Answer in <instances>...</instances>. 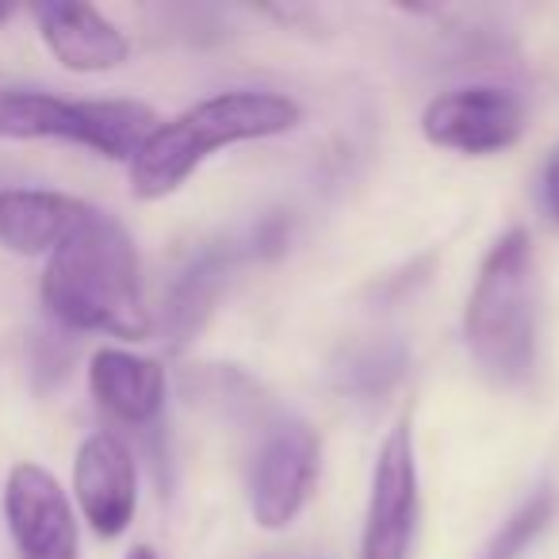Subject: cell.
Listing matches in <instances>:
<instances>
[{
  "label": "cell",
  "instance_id": "obj_1",
  "mask_svg": "<svg viewBox=\"0 0 559 559\" xmlns=\"http://www.w3.org/2000/svg\"><path fill=\"white\" fill-rule=\"evenodd\" d=\"M39 296L62 326L81 334L146 342L154 330L142 299L139 249L108 211L88 207L70 238L47 257Z\"/></svg>",
  "mask_w": 559,
  "mask_h": 559
},
{
  "label": "cell",
  "instance_id": "obj_2",
  "mask_svg": "<svg viewBox=\"0 0 559 559\" xmlns=\"http://www.w3.org/2000/svg\"><path fill=\"white\" fill-rule=\"evenodd\" d=\"M299 116H304L299 104L280 93L234 88V93L207 96V100L192 104L188 111L165 119L146 134V142L127 162L131 192L139 200H165L215 150L284 134L299 123Z\"/></svg>",
  "mask_w": 559,
  "mask_h": 559
},
{
  "label": "cell",
  "instance_id": "obj_3",
  "mask_svg": "<svg viewBox=\"0 0 559 559\" xmlns=\"http://www.w3.org/2000/svg\"><path fill=\"white\" fill-rule=\"evenodd\" d=\"M464 337L479 372L498 388H513L533 372L536 360V280L533 241L510 230L483 257L475 288L467 296Z\"/></svg>",
  "mask_w": 559,
  "mask_h": 559
},
{
  "label": "cell",
  "instance_id": "obj_4",
  "mask_svg": "<svg viewBox=\"0 0 559 559\" xmlns=\"http://www.w3.org/2000/svg\"><path fill=\"white\" fill-rule=\"evenodd\" d=\"M162 119L139 100H66L43 88H0V139L70 142L111 162H131Z\"/></svg>",
  "mask_w": 559,
  "mask_h": 559
},
{
  "label": "cell",
  "instance_id": "obj_5",
  "mask_svg": "<svg viewBox=\"0 0 559 559\" xmlns=\"http://www.w3.org/2000/svg\"><path fill=\"white\" fill-rule=\"evenodd\" d=\"M0 513L16 559H81L78 506L39 460H20L9 467Z\"/></svg>",
  "mask_w": 559,
  "mask_h": 559
},
{
  "label": "cell",
  "instance_id": "obj_6",
  "mask_svg": "<svg viewBox=\"0 0 559 559\" xmlns=\"http://www.w3.org/2000/svg\"><path fill=\"white\" fill-rule=\"evenodd\" d=\"M414 528H418V460H414L411 418H399L376 452L360 559H411Z\"/></svg>",
  "mask_w": 559,
  "mask_h": 559
},
{
  "label": "cell",
  "instance_id": "obj_7",
  "mask_svg": "<svg viewBox=\"0 0 559 559\" xmlns=\"http://www.w3.org/2000/svg\"><path fill=\"white\" fill-rule=\"evenodd\" d=\"M421 131L433 146L460 154H498L510 150L525 131V108L510 88L472 85L452 88L429 100L421 111Z\"/></svg>",
  "mask_w": 559,
  "mask_h": 559
},
{
  "label": "cell",
  "instance_id": "obj_8",
  "mask_svg": "<svg viewBox=\"0 0 559 559\" xmlns=\"http://www.w3.org/2000/svg\"><path fill=\"white\" fill-rule=\"evenodd\" d=\"M73 502L100 540H116L131 528L139 506V464L119 433H88L73 456Z\"/></svg>",
  "mask_w": 559,
  "mask_h": 559
},
{
  "label": "cell",
  "instance_id": "obj_9",
  "mask_svg": "<svg viewBox=\"0 0 559 559\" xmlns=\"http://www.w3.org/2000/svg\"><path fill=\"white\" fill-rule=\"evenodd\" d=\"M319 475V437L304 421H284L264 437L249 475V510L261 528H284L299 518Z\"/></svg>",
  "mask_w": 559,
  "mask_h": 559
},
{
  "label": "cell",
  "instance_id": "obj_10",
  "mask_svg": "<svg viewBox=\"0 0 559 559\" xmlns=\"http://www.w3.org/2000/svg\"><path fill=\"white\" fill-rule=\"evenodd\" d=\"M32 20L50 58L70 73H111L127 62V35L93 4L81 0H47L32 4Z\"/></svg>",
  "mask_w": 559,
  "mask_h": 559
},
{
  "label": "cell",
  "instance_id": "obj_11",
  "mask_svg": "<svg viewBox=\"0 0 559 559\" xmlns=\"http://www.w3.org/2000/svg\"><path fill=\"white\" fill-rule=\"evenodd\" d=\"M85 215V200L55 188H0V249L16 257H50Z\"/></svg>",
  "mask_w": 559,
  "mask_h": 559
},
{
  "label": "cell",
  "instance_id": "obj_12",
  "mask_svg": "<svg viewBox=\"0 0 559 559\" xmlns=\"http://www.w3.org/2000/svg\"><path fill=\"white\" fill-rule=\"evenodd\" d=\"M88 391L116 421L154 426L165 406V368L139 353L104 345L88 360Z\"/></svg>",
  "mask_w": 559,
  "mask_h": 559
},
{
  "label": "cell",
  "instance_id": "obj_13",
  "mask_svg": "<svg viewBox=\"0 0 559 559\" xmlns=\"http://www.w3.org/2000/svg\"><path fill=\"white\" fill-rule=\"evenodd\" d=\"M238 264V246H207L200 257L180 269V276L173 280L169 296H165V334L169 345H185L207 326V319L215 314L218 296L226 292Z\"/></svg>",
  "mask_w": 559,
  "mask_h": 559
},
{
  "label": "cell",
  "instance_id": "obj_14",
  "mask_svg": "<svg viewBox=\"0 0 559 559\" xmlns=\"http://www.w3.org/2000/svg\"><path fill=\"white\" fill-rule=\"evenodd\" d=\"M406 372V345L395 337H368L353 342L334 360V383L353 399H380L403 380Z\"/></svg>",
  "mask_w": 559,
  "mask_h": 559
},
{
  "label": "cell",
  "instance_id": "obj_15",
  "mask_svg": "<svg viewBox=\"0 0 559 559\" xmlns=\"http://www.w3.org/2000/svg\"><path fill=\"white\" fill-rule=\"evenodd\" d=\"M188 383H195V399L203 406L218 414V418H230V421H241V418H261L264 414V395L246 372L238 368H200Z\"/></svg>",
  "mask_w": 559,
  "mask_h": 559
},
{
  "label": "cell",
  "instance_id": "obj_16",
  "mask_svg": "<svg viewBox=\"0 0 559 559\" xmlns=\"http://www.w3.org/2000/svg\"><path fill=\"white\" fill-rule=\"evenodd\" d=\"M551 518H556V495H551V490H536L533 498H525V502L502 521V528L490 536L487 548L479 551V559H521V551L548 528Z\"/></svg>",
  "mask_w": 559,
  "mask_h": 559
},
{
  "label": "cell",
  "instance_id": "obj_17",
  "mask_svg": "<svg viewBox=\"0 0 559 559\" xmlns=\"http://www.w3.org/2000/svg\"><path fill=\"white\" fill-rule=\"evenodd\" d=\"M253 249L257 253H284L288 249V218L284 215H269L261 226L253 230Z\"/></svg>",
  "mask_w": 559,
  "mask_h": 559
},
{
  "label": "cell",
  "instance_id": "obj_18",
  "mask_svg": "<svg viewBox=\"0 0 559 559\" xmlns=\"http://www.w3.org/2000/svg\"><path fill=\"white\" fill-rule=\"evenodd\" d=\"M540 203L548 211V218L559 226V150H551L548 162H544L540 173Z\"/></svg>",
  "mask_w": 559,
  "mask_h": 559
},
{
  "label": "cell",
  "instance_id": "obj_19",
  "mask_svg": "<svg viewBox=\"0 0 559 559\" xmlns=\"http://www.w3.org/2000/svg\"><path fill=\"white\" fill-rule=\"evenodd\" d=\"M123 559H157V551L154 548H150V544H134V548L131 551H127V556Z\"/></svg>",
  "mask_w": 559,
  "mask_h": 559
},
{
  "label": "cell",
  "instance_id": "obj_20",
  "mask_svg": "<svg viewBox=\"0 0 559 559\" xmlns=\"http://www.w3.org/2000/svg\"><path fill=\"white\" fill-rule=\"evenodd\" d=\"M9 16H12V4H0V24H4Z\"/></svg>",
  "mask_w": 559,
  "mask_h": 559
}]
</instances>
